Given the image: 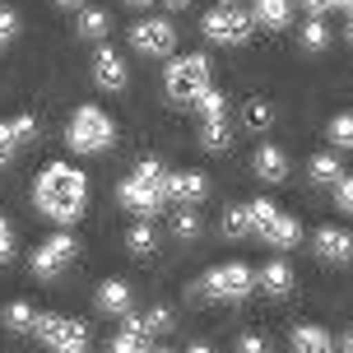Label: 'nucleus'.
Wrapping results in <instances>:
<instances>
[{"instance_id":"obj_35","label":"nucleus","mask_w":353,"mask_h":353,"mask_svg":"<svg viewBox=\"0 0 353 353\" xmlns=\"http://www.w3.org/2000/svg\"><path fill=\"white\" fill-rule=\"evenodd\" d=\"M14 135H19L23 144H33V135H37V121L28 117V112H23V117H14Z\"/></svg>"},{"instance_id":"obj_42","label":"nucleus","mask_w":353,"mask_h":353,"mask_svg":"<svg viewBox=\"0 0 353 353\" xmlns=\"http://www.w3.org/2000/svg\"><path fill=\"white\" fill-rule=\"evenodd\" d=\"M159 353H168V349H159Z\"/></svg>"},{"instance_id":"obj_19","label":"nucleus","mask_w":353,"mask_h":353,"mask_svg":"<svg viewBox=\"0 0 353 353\" xmlns=\"http://www.w3.org/2000/svg\"><path fill=\"white\" fill-rule=\"evenodd\" d=\"M98 312H107V316H130V283L107 279L98 288Z\"/></svg>"},{"instance_id":"obj_15","label":"nucleus","mask_w":353,"mask_h":353,"mask_svg":"<svg viewBox=\"0 0 353 353\" xmlns=\"http://www.w3.org/2000/svg\"><path fill=\"white\" fill-rule=\"evenodd\" d=\"M251 172L261 176V181H288V154H283L279 144H261L251 154Z\"/></svg>"},{"instance_id":"obj_23","label":"nucleus","mask_w":353,"mask_h":353,"mask_svg":"<svg viewBox=\"0 0 353 353\" xmlns=\"http://www.w3.org/2000/svg\"><path fill=\"white\" fill-rule=\"evenodd\" d=\"M172 237L176 242H200V232H205V223H200V214H195V205H181V210L172 214Z\"/></svg>"},{"instance_id":"obj_1","label":"nucleus","mask_w":353,"mask_h":353,"mask_svg":"<svg viewBox=\"0 0 353 353\" xmlns=\"http://www.w3.org/2000/svg\"><path fill=\"white\" fill-rule=\"evenodd\" d=\"M33 200H37V210L47 214V219L74 223V219L84 214V205H88V176L79 172V168H70V163H52L47 172L37 176Z\"/></svg>"},{"instance_id":"obj_22","label":"nucleus","mask_w":353,"mask_h":353,"mask_svg":"<svg viewBox=\"0 0 353 353\" xmlns=\"http://www.w3.org/2000/svg\"><path fill=\"white\" fill-rule=\"evenodd\" d=\"M125 251H130V256H140V261H149V256L159 251V232L149 228V219H140L135 228L125 232Z\"/></svg>"},{"instance_id":"obj_10","label":"nucleus","mask_w":353,"mask_h":353,"mask_svg":"<svg viewBox=\"0 0 353 353\" xmlns=\"http://www.w3.org/2000/svg\"><path fill=\"white\" fill-rule=\"evenodd\" d=\"M74 237H65V232H56V237H47L42 247L33 251V274L37 279H56V274H65L74 261Z\"/></svg>"},{"instance_id":"obj_24","label":"nucleus","mask_w":353,"mask_h":353,"mask_svg":"<svg viewBox=\"0 0 353 353\" xmlns=\"http://www.w3.org/2000/svg\"><path fill=\"white\" fill-rule=\"evenodd\" d=\"M219 232L228 237V242H242L251 232V214H247V205H228L223 210V223H219Z\"/></svg>"},{"instance_id":"obj_5","label":"nucleus","mask_w":353,"mask_h":353,"mask_svg":"<svg viewBox=\"0 0 353 353\" xmlns=\"http://www.w3.org/2000/svg\"><path fill=\"white\" fill-rule=\"evenodd\" d=\"M163 88L181 107L200 103V93L210 88V61L205 56H176L172 65H168V74H163Z\"/></svg>"},{"instance_id":"obj_25","label":"nucleus","mask_w":353,"mask_h":353,"mask_svg":"<svg viewBox=\"0 0 353 353\" xmlns=\"http://www.w3.org/2000/svg\"><path fill=\"white\" fill-rule=\"evenodd\" d=\"M298 42H302V52H325L330 47V28H325V19H307L298 28Z\"/></svg>"},{"instance_id":"obj_7","label":"nucleus","mask_w":353,"mask_h":353,"mask_svg":"<svg viewBox=\"0 0 353 353\" xmlns=\"http://www.w3.org/2000/svg\"><path fill=\"white\" fill-rule=\"evenodd\" d=\"M33 335L56 353H88V325L74 316H37Z\"/></svg>"},{"instance_id":"obj_41","label":"nucleus","mask_w":353,"mask_h":353,"mask_svg":"<svg viewBox=\"0 0 353 353\" xmlns=\"http://www.w3.org/2000/svg\"><path fill=\"white\" fill-rule=\"evenodd\" d=\"M56 5H79V0H56Z\"/></svg>"},{"instance_id":"obj_31","label":"nucleus","mask_w":353,"mask_h":353,"mask_svg":"<svg viewBox=\"0 0 353 353\" xmlns=\"http://www.w3.org/2000/svg\"><path fill=\"white\" fill-rule=\"evenodd\" d=\"M330 140H335L339 149H353V112H344V117L330 121Z\"/></svg>"},{"instance_id":"obj_36","label":"nucleus","mask_w":353,"mask_h":353,"mask_svg":"<svg viewBox=\"0 0 353 353\" xmlns=\"http://www.w3.org/2000/svg\"><path fill=\"white\" fill-rule=\"evenodd\" d=\"M10 251H14V232H10V223L0 219V261H10Z\"/></svg>"},{"instance_id":"obj_4","label":"nucleus","mask_w":353,"mask_h":353,"mask_svg":"<svg viewBox=\"0 0 353 353\" xmlns=\"http://www.w3.org/2000/svg\"><path fill=\"white\" fill-rule=\"evenodd\" d=\"M247 214H251V232H256L261 242H270V247H279V251L298 247V237H302L298 219H293V214H283L274 200H251Z\"/></svg>"},{"instance_id":"obj_18","label":"nucleus","mask_w":353,"mask_h":353,"mask_svg":"<svg viewBox=\"0 0 353 353\" xmlns=\"http://www.w3.org/2000/svg\"><path fill=\"white\" fill-rule=\"evenodd\" d=\"M237 125H242V130H256V135H265V130L274 125V107L265 103V98H247V103L237 107Z\"/></svg>"},{"instance_id":"obj_34","label":"nucleus","mask_w":353,"mask_h":353,"mask_svg":"<svg viewBox=\"0 0 353 353\" xmlns=\"http://www.w3.org/2000/svg\"><path fill=\"white\" fill-rule=\"evenodd\" d=\"M237 353H270V339L265 335H242L237 339Z\"/></svg>"},{"instance_id":"obj_12","label":"nucleus","mask_w":353,"mask_h":353,"mask_svg":"<svg viewBox=\"0 0 353 353\" xmlns=\"http://www.w3.org/2000/svg\"><path fill=\"white\" fill-rule=\"evenodd\" d=\"M93 79H98V88H107V93H121V88L130 84V74H125V61H121V52H112V47H103V52L93 56Z\"/></svg>"},{"instance_id":"obj_14","label":"nucleus","mask_w":353,"mask_h":353,"mask_svg":"<svg viewBox=\"0 0 353 353\" xmlns=\"http://www.w3.org/2000/svg\"><path fill=\"white\" fill-rule=\"evenodd\" d=\"M316 256L330 265H344L353 261V232L349 228H321L316 232Z\"/></svg>"},{"instance_id":"obj_20","label":"nucleus","mask_w":353,"mask_h":353,"mask_svg":"<svg viewBox=\"0 0 353 353\" xmlns=\"http://www.w3.org/2000/svg\"><path fill=\"white\" fill-rule=\"evenodd\" d=\"M251 19H256V28H288L293 5L288 0H256L251 5Z\"/></svg>"},{"instance_id":"obj_6","label":"nucleus","mask_w":353,"mask_h":353,"mask_svg":"<svg viewBox=\"0 0 353 353\" xmlns=\"http://www.w3.org/2000/svg\"><path fill=\"white\" fill-rule=\"evenodd\" d=\"M200 28H205V37L219 42V47H242L251 37V28H256V19H251L247 10H237V5H214Z\"/></svg>"},{"instance_id":"obj_26","label":"nucleus","mask_w":353,"mask_h":353,"mask_svg":"<svg viewBox=\"0 0 353 353\" xmlns=\"http://www.w3.org/2000/svg\"><path fill=\"white\" fill-rule=\"evenodd\" d=\"M307 172H312V181H316V186H335L339 176H344V163H339L335 154H316Z\"/></svg>"},{"instance_id":"obj_2","label":"nucleus","mask_w":353,"mask_h":353,"mask_svg":"<svg viewBox=\"0 0 353 353\" xmlns=\"http://www.w3.org/2000/svg\"><path fill=\"white\" fill-rule=\"evenodd\" d=\"M117 200H121L130 214H159L168 205V168L163 159H140L135 163V172L125 176L121 186H117Z\"/></svg>"},{"instance_id":"obj_29","label":"nucleus","mask_w":353,"mask_h":353,"mask_svg":"<svg viewBox=\"0 0 353 353\" xmlns=\"http://www.w3.org/2000/svg\"><path fill=\"white\" fill-rule=\"evenodd\" d=\"M19 135H14V121H0V168H10L14 163V154H19Z\"/></svg>"},{"instance_id":"obj_3","label":"nucleus","mask_w":353,"mask_h":353,"mask_svg":"<svg viewBox=\"0 0 353 353\" xmlns=\"http://www.w3.org/2000/svg\"><path fill=\"white\" fill-rule=\"evenodd\" d=\"M70 149L74 154H103V149H112V140H117V125H112V117H107L103 107L84 103L79 112L70 117Z\"/></svg>"},{"instance_id":"obj_32","label":"nucleus","mask_w":353,"mask_h":353,"mask_svg":"<svg viewBox=\"0 0 353 353\" xmlns=\"http://www.w3.org/2000/svg\"><path fill=\"white\" fill-rule=\"evenodd\" d=\"M335 205H339L344 214H353V172H344V176L335 181Z\"/></svg>"},{"instance_id":"obj_37","label":"nucleus","mask_w":353,"mask_h":353,"mask_svg":"<svg viewBox=\"0 0 353 353\" xmlns=\"http://www.w3.org/2000/svg\"><path fill=\"white\" fill-rule=\"evenodd\" d=\"M302 5H307V10H312V14H325V10H339V5H349V0H302Z\"/></svg>"},{"instance_id":"obj_17","label":"nucleus","mask_w":353,"mask_h":353,"mask_svg":"<svg viewBox=\"0 0 353 353\" xmlns=\"http://www.w3.org/2000/svg\"><path fill=\"white\" fill-rule=\"evenodd\" d=\"M256 288H261V293H270V298H283V293L293 288V270H288V261H279V256H274L270 265H261Z\"/></svg>"},{"instance_id":"obj_40","label":"nucleus","mask_w":353,"mask_h":353,"mask_svg":"<svg viewBox=\"0 0 353 353\" xmlns=\"http://www.w3.org/2000/svg\"><path fill=\"white\" fill-rule=\"evenodd\" d=\"M344 353H353V335H349V339H344Z\"/></svg>"},{"instance_id":"obj_8","label":"nucleus","mask_w":353,"mask_h":353,"mask_svg":"<svg viewBox=\"0 0 353 353\" xmlns=\"http://www.w3.org/2000/svg\"><path fill=\"white\" fill-rule=\"evenodd\" d=\"M195 107H200V144L210 154H223L228 149V103H223V93L205 88Z\"/></svg>"},{"instance_id":"obj_27","label":"nucleus","mask_w":353,"mask_h":353,"mask_svg":"<svg viewBox=\"0 0 353 353\" xmlns=\"http://www.w3.org/2000/svg\"><path fill=\"white\" fill-rule=\"evenodd\" d=\"M107 28H112L107 10H93V5H88L84 14H79V33H84V37H107Z\"/></svg>"},{"instance_id":"obj_16","label":"nucleus","mask_w":353,"mask_h":353,"mask_svg":"<svg viewBox=\"0 0 353 353\" xmlns=\"http://www.w3.org/2000/svg\"><path fill=\"white\" fill-rule=\"evenodd\" d=\"M107 353H149V330H144L140 316H125V325L112 335Z\"/></svg>"},{"instance_id":"obj_28","label":"nucleus","mask_w":353,"mask_h":353,"mask_svg":"<svg viewBox=\"0 0 353 353\" xmlns=\"http://www.w3.org/2000/svg\"><path fill=\"white\" fill-rule=\"evenodd\" d=\"M33 321H37V312L28 302H10V307H5V325H10V330H33Z\"/></svg>"},{"instance_id":"obj_30","label":"nucleus","mask_w":353,"mask_h":353,"mask_svg":"<svg viewBox=\"0 0 353 353\" xmlns=\"http://www.w3.org/2000/svg\"><path fill=\"white\" fill-rule=\"evenodd\" d=\"M144 330L149 335H163V330H172V307H149V316H144Z\"/></svg>"},{"instance_id":"obj_9","label":"nucleus","mask_w":353,"mask_h":353,"mask_svg":"<svg viewBox=\"0 0 353 353\" xmlns=\"http://www.w3.org/2000/svg\"><path fill=\"white\" fill-rule=\"evenodd\" d=\"M251 270L242 261H228V265H214L210 274H205V279H200V288H205V293H210L214 302H237V298H247L251 293Z\"/></svg>"},{"instance_id":"obj_11","label":"nucleus","mask_w":353,"mask_h":353,"mask_svg":"<svg viewBox=\"0 0 353 353\" xmlns=\"http://www.w3.org/2000/svg\"><path fill=\"white\" fill-rule=\"evenodd\" d=\"M176 42V28L168 19H140L135 28H130V47L140 56H168Z\"/></svg>"},{"instance_id":"obj_21","label":"nucleus","mask_w":353,"mask_h":353,"mask_svg":"<svg viewBox=\"0 0 353 353\" xmlns=\"http://www.w3.org/2000/svg\"><path fill=\"white\" fill-rule=\"evenodd\" d=\"M293 353H335V339L325 325H298L293 330Z\"/></svg>"},{"instance_id":"obj_39","label":"nucleus","mask_w":353,"mask_h":353,"mask_svg":"<svg viewBox=\"0 0 353 353\" xmlns=\"http://www.w3.org/2000/svg\"><path fill=\"white\" fill-rule=\"evenodd\" d=\"M125 5H140V10H144V5H154V0H125Z\"/></svg>"},{"instance_id":"obj_38","label":"nucleus","mask_w":353,"mask_h":353,"mask_svg":"<svg viewBox=\"0 0 353 353\" xmlns=\"http://www.w3.org/2000/svg\"><path fill=\"white\" fill-rule=\"evenodd\" d=\"M186 5H191V0H168V10H186Z\"/></svg>"},{"instance_id":"obj_33","label":"nucleus","mask_w":353,"mask_h":353,"mask_svg":"<svg viewBox=\"0 0 353 353\" xmlns=\"http://www.w3.org/2000/svg\"><path fill=\"white\" fill-rule=\"evenodd\" d=\"M19 33V14L14 10H0V52H5V42Z\"/></svg>"},{"instance_id":"obj_13","label":"nucleus","mask_w":353,"mask_h":353,"mask_svg":"<svg viewBox=\"0 0 353 353\" xmlns=\"http://www.w3.org/2000/svg\"><path fill=\"white\" fill-rule=\"evenodd\" d=\"M210 191L205 172H168V200L172 205H200Z\"/></svg>"}]
</instances>
